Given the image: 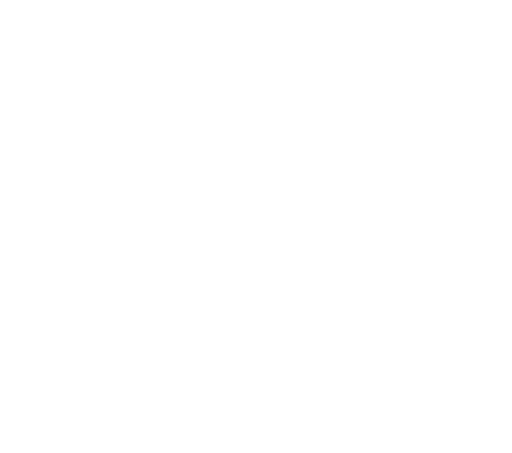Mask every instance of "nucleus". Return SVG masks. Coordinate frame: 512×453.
Wrapping results in <instances>:
<instances>
[]
</instances>
